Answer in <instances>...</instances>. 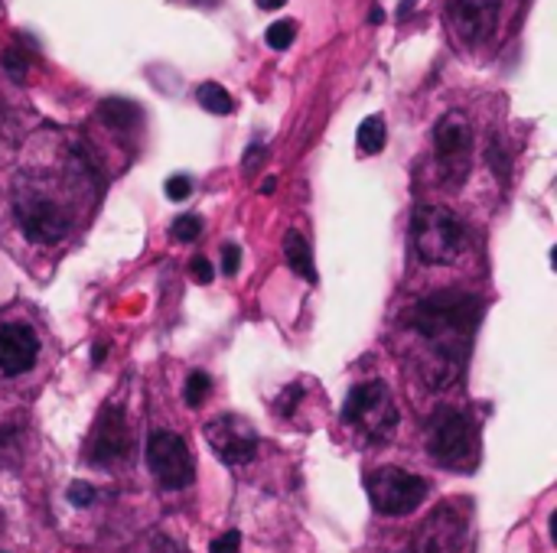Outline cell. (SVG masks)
Segmentation results:
<instances>
[{"instance_id":"obj_29","label":"cell","mask_w":557,"mask_h":553,"mask_svg":"<svg viewBox=\"0 0 557 553\" xmlns=\"http://www.w3.org/2000/svg\"><path fill=\"white\" fill-rule=\"evenodd\" d=\"M287 0H257V7L261 10H281Z\"/></svg>"},{"instance_id":"obj_23","label":"cell","mask_w":557,"mask_h":553,"mask_svg":"<svg viewBox=\"0 0 557 553\" xmlns=\"http://www.w3.org/2000/svg\"><path fill=\"white\" fill-rule=\"evenodd\" d=\"M4 68H7L17 82H23L26 78V56L23 52H17V49H7V56H4Z\"/></svg>"},{"instance_id":"obj_17","label":"cell","mask_w":557,"mask_h":553,"mask_svg":"<svg viewBox=\"0 0 557 553\" xmlns=\"http://www.w3.org/2000/svg\"><path fill=\"white\" fill-rule=\"evenodd\" d=\"M385 120L378 118V114H372V118H365L359 124V147L362 154H382L385 150Z\"/></svg>"},{"instance_id":"obj_9","label":"cell","mask_w":557,"mask_h":553,"mask_svg":"<svg viewBox=\"0 0 557 553\" xmlns=\"http://www.w3.org/2000/svg\"><path fill=\"white\" fill-rule=\"evenodd\" d=\"M466 540V511L456 502H444L418 534L411 553H460Z\"/></svg>"},{"instance_id":"obj_21","label":"cell","mask_w":557,"mask_h":553,"mask_svg":"<svg viewBox=\"0 0 557 553\" xmlns=\"http://www.w3.org/2000/svg\"><path fill=\"white\" fill-rule=\"evenodd\" d=\"M166 199H170V202H186L189 196H193V183H189V176H170L166 179Z\"/></svg>"},{"instance_id":"obj_7","label":"cell","mask_w":557,"mask_h":553,"mask_svg":"<svg viewBox=\"0 0 557 553\" xmlns=\"http://www.w3.org/2000/svg\"><path fill=\"white\" fill-rule=\"evenodd\" d=\"M434 154H437V166L446 183H460L470 173L472 128L460 111H446L444 118L437 120V128H434Z\"/></svg>"},{"instance_id":"obj_12","label":"cell","mask_w":557,"mask_h":553,"mask_svg":"<svg viewBox=\"0 0 557 553\" xmlns=\"http://www.w3.org/2000/svg\"><path fill=\"white\" fill-rule=\"evenodd\" d=\"M502 0H450V26L466 46H480L496 30Z\"/></svg>"},{"instance_id":"obj_30","label":"cell","mask_w":557,"mask_h":553,"mask_svg":"<svg viewBox=\"0 0 557 553\" xmlns=\"http://www.w3.org/2000/svg\"><path fill=\"white\" fill-rule=\"evenodd\" d=\"M274 186H277V179H274V176H267L265 183H261V192H265V196H267V192H274Z\"/></svg>"},{"instance_id":"obj_24","label":"cell","mask_w":557,"mask_h":553,"mask_svg":"<svg viewBox=\"0 0 557 553\" xmlns=\"http://www.w3.org/2000/svg\"><path fill=\"white\" fill-rule=\"evenodd\" d=\"M69 502L78 504V508H88L94 502V488L85 486V482H72L69 486Z\"/></svg>"},{"instance_id":"obj_28","label":"cell","mask_w":557,"mask_h":553,"mask_svg":"<svg viewBox=\"0 0 557 553\" xmlns=\"http://www.w3.org/2000/svg\"><path fill=\"white\" fill-rule=\"evenodd\" d=\"M261 156H265V147H251V150H248V156H245V160H248V163H245V173H251V170H255V166H257V163H261Z\"/></svg>"},{"instance_id":"obj_20","label":"cell","mask_w":557,"mask_h":553,"mask_svg":"<svg viewBox=\"0 0 557 553\" xmlns=\"http://www.w3.org/2000/svg\"><path fill=\"white\" fill-rule=\"evenodd\" d=\"M173 238L176 241H196L199 231H202V221L196 219V215H180V219L173 221Z\"/></svg>"},{"instance_id":"obj_19","label":"cell","mask_w":557,"mask_h":553,"mask_svg":"<svg viewBox=\"0 0 557 553\" xmlns=\"http://www.w3.org/2000/svg\"><path fill=\"white\" fill-rule=\"evenodd\" d=\"M293 36H297V23H291V20H281V23L267 26L265 43L271 46V49H291Z\"/></svg>"},{"instance_id":"obj_4","label":"cell","mask_w":557,"mask_h":553,"mask_svg":"<svg viewBox=\"0 0 557 553\" xmlns=\"http://www.w3.org/2000/svg\"><path fill=\"white\" fill-rule=\"evenodd\" d=\"M414 251L424 264H450L463 251V225L444 205H420L411 219Z\"/></svg>"},{"instance_id":"obj_26","label":"cell","mask_w":557,"mask_h":553,"mask_svg":"<svg viewBox=\"0 0 557 553\" xmlns=\"http://www.w3.org/2000/svg\"><path fill=\"white\" fill-rule=\"evenodd\" d=\"M238 264H241L238 245H225L222 247V271L229 273V277H235V273H238Z\"/></svg>"},{"instance_id":"obj_32","label":"cell","mask_w":557,"mask_h":553,"mask_svg":"<svg viewBox=\"0 0 557 553\" xmlns=\"http://www.w3.org/2000/svg\"><path fill=\"white\" fill-rule=\"evenodd\" d=\"M382 20H385V13H382V10H372V13H369V23H382Z\"/></svg>"},{"instance_id":"obj_1","label":"cell","mask_w":557,"mask_h":553,"mask_svg":"<svg viewBox=\"0 0 557 553\" xmlns=\"http://www.w3.org/2000/svg\"><path fill=\"white\" fill-rule=\"evenodd\" d=\"M411 329L427 345L424 378L430 388H450L470 355V342L480 323V299L460 290L430 293L411 309Z\"/></svg>"},{"instance_id":"obj_27","label":"cell","mask_w":557,"mask_h":553,"mask_svg":"<svg viewBox=\"0 0 557 553\" xmlns=\"http://www.w3.org/2000/svg\"><path fill=\"white\" fill-rule=\"evenodd\" d=\"M150 553H186V550H183L176 540H170V537H160V540L150 547Z\"/></svg>"},{"instance_id":"obj_8","label":"cell","mask_w":557,"mask_h":553,"mask_svg":"<svg viewBox=\"0 0 557 553\" xmlns=\"http://www.w3.org/2000/svg\"><path fill=\"white\" fill-rule=\"evenodd\" d=\"M206 442L225 466H248L257 456L255 426L238 414H222L206 424Z\"/></svg>"},{"instance_id":"obj_2","label":"cell","mask_w":557,"mask_h":553,"mask_svg":"<svg viewBox=\"0 0 557 553\" xmlns=\"http://www.w3.org/2000/svg\"><path fill=\"white\" fill-rule=\"evenodd\" d=\"M427 452L440 468L472 472L480 466V430L460 407H440L427 424Z\"/></svg>"},{"instance_id":"obj_5","label":"cell","mask_w":557,"mask_h":553,"mask_svg":"<svg viewBox=\"0 0 557 553\" xmlns=\"http://www.w3.org/2000/svg\"><path fill=\"white\" fill-rule=\"evenodd\" d=\"M430 482L408 468L385 466L369 476V502L382 518H404L427 502Z\"/></svg>"},{"instance_id":"obj_18","label":"cell","mask_w":557,"mask_h":553,"mask_svg":"<svg viewBox=\"0 0 557 553\" xmlns=\"http://www.w3.org/2000/svg\"><path fill=\"white\" fill-rule=\"evenodd\" d=\"M209 391H212V378H209L206 371H193V375L186 378V391H183V397H186L189 407H199V404L209 397Z\"/></svg>"},{"instance_id":"obj_13","label":"cell","mask_w":557,"mask_h":553,"mask_svg":"<svg viewBox=\"0 0 557 553\" xmlns=\"http://www.w3.org/2000/svg\"><path fill=\"white\" fill-rule=\"evenodd\" d=\"M40 339L23 323H10L0 329V375H23L36 365Z\"/></svg>"},{"instance_id":"obj_33","label":"cell","mask_w":557,"mask_h":553,"mask_svg":"<svg viewBox=\"0 0 557 553\" xmlns=\"http://www.w3.org/2000/svg\"><path fill=\"white\" fill-rule=\"evenodd\" d=\"M408 553H411V550H408Z\"/></svg>"},{"instance_id":"obj_31","label":"cell","mask_w":557,"mask_h":553,"mask_svg":"<svg viewBox=\"0 0 557 553\" xmlns=\"http://www.w3.org/2000/svg\"><path fill=\"white\" fill-rule=\"evenodd\" d=\"M411 7H414V0H404V7H398V17H408Z\"/></svg>"},{"instance_id":"obj_22","label":"cell","mask_w":557,"mask_h":553,"mask_svg":"<svg viewBox=\"0 0 557 553\" xmlns=\"http://www.w3.org/2000/svg\"><path fill=\"white\" fill-rule=\"evenodd\" d=\"M241 550V534L238 531H225L222 537H215L209 544V553H238Z\"/></svg>"},{"instance_id":"obj_14","label":"cell","mask_w":557,"mask_h":553,"mask_svg":"<svg viewBox=\"0 0 557 553\" xmlns=\"http://www.w3.org/2000/svg\"><path fill=\"white\" fill-rule=\"evenodd\" d=\"M283 257H287V264H291L293 273H301L303 281H317V267H313V251H310L307 238H303L301 231H287V238H283Z\"/></svg>"},{"instance_id":"obj_15","label":"cell","mask_w":557,"mask_h":553,"mask_svg":"<svg viewBox=\"0 0 557 553\" xmlns=\"http://www.w3.org/2000/svg\"><path fill=\"white\" fill-rule=\"evenodd\" d=\"M98 114H102L104 124L114 130H134V124L140 120L138 104L124 102V98H108V102H102Z\"/></svg>"},{"instance_id":"obj_3","label":"cell","mask_w":557,"mask_h":553,"mask_svg":"<svg viewBox=\"0 0 557 553\" xmlns=\"http://www.w3.org/2000/svg\"><path fill=\"white\" fill-rule=\"evenodd\" d=\"M398 404L385 381H362L346 394L343 424L355 426L369 442H385L398 430Z\"/></svg>"},{"instance_id":"obj_11","label":"cell","mask_w":557,"mask_h":553,"mask_svg":"<svg viewBox=\"0 0 557 553\" xmlns=\"http://www.w3.org/2000/svg\"><path fill=\"white\" fill-rule=\"evenodd\" d=\"M130 452V430L124 420L121 407H104V414L94 420L92 440H88V459L94 466H118L121 459H128Z\"/></svg>"},{"instance_id":"obj_10","label":"cell","mask_w":557,"mask_h":553,"mask_svg":"<svg viewBox=\"0 0 557 553\" xmlns=\"http://www.w3.org/2000/svg\"><path fill=\"white\" fill-rule=\"evenodd\" d=\"M17 219H20V228L33 241H43V245H56V241H62L69 235V215H66V209L46 196H20Z\"/></svg>"},{"instance_id":"obj_25","label":"cell","mask_w":557,"mask_h":553,"mask_svg":"<svg viewBox=\"0 0 557 553\" xmlns=\"http://www.w3.org/2000/svg\"><path fill=\"white\" fill-rule=\"evenodd\" d=\"M189 273H193V277H196L199 283H212L215 267L209 264L206 257H193V261H189Z\"/></svg>"},{"instance_id":"obj_6","label":"cell","mask_w":557,"mask_h":553,"mask_svg":"<svg viewBox=\"0 0 557 553\" xmlns=\"http://www.w3.org/2000/svg\"><path fill=\"white\" fill-rule=\"evenodd\" d=\"M147 468L154 472L166 492H183L196 478V462L189 452L186 440L173 430H154L147 436Z\"/></svg>"},{"instance_id":"obj_16","label":"cell","mask_w":557,"mask_h":553,"mask_svg":"<svg viewBox=\"0 0 557 553\" xmlns=\"http://www.w3.org/2000/svg\"><path fill=\"white\" fill-rule=\"evenodd\" d=\"M196 98H199V104L209 111V114H232L235 111L232 94L225 92L219 82H202V85L196 88Z\"/></svg>"}]
</instances>
